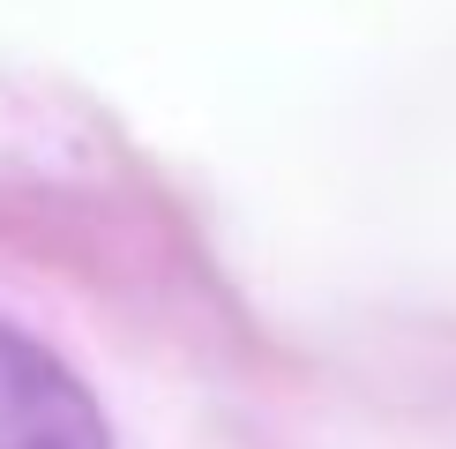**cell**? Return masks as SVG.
Returning <instances> with one entry per match:
<instances>
[{
    "label": "cell",
    "instance_id": "6da1fadb",
    "mask_svg": "<svg viewBox=\"0 0 456 449\" xmlns=\"http://www.w3.org/2000/svg\"><path fill=\"white\" fill-rule=\"evenodd\" d=\"M0 449H112L98 397L8 322H0Z\"/></svg>",
    "mask_w": 456,
    "mask_h": 449
}]
</instances>
